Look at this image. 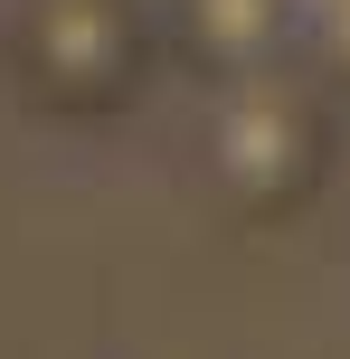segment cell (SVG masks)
<instances>
[{"mask_svg": "<svg viewBox=\"0 0 350 359\" xmlns=\"http://www.w3.org/2000/svg\"><path fill=\"white\" fill-rule=\"evenodd\" d=\"M332 142H341V95L313 67H256L199 95V180L227 198L237 217H294L303 198L332 180Z\"/></svg>", "mask_w": 350, "mask_h": 359, "instance_id": "1", "label": "cell"}, {"mask_svg": "<svg viewBox=\"0 0 350 359\" xmlns=\"http://www.w3.org/2000/svg\"><path fill=\"white\" fill-rule=\"evenodd\" d=\"M170 48L152 0H10L0 19V67L38 114H123L152 86V57Z\"/></svg>", "mask_w": 350, "mask_h": 359, "instance_id": "2", "label": "cell"}, {"mask_svg": "<svg viewBox=\"0 0 350 359\" xmlns=\"http://www.w3.org/2000/svg\"><path fill=\"white\" fill-rule=\"evenodd\" d=\"M161 29H170V48H180L208 86H227V76L284 67L303 10L294 0H161Z\"/></svg>", "mask_w": 350, "mask_h": 359, "instance_id": "3", "label": "cell"}, {"mask_svg": "<svg viewBox=\"0 0 350 359\" xmlns=\"http://www.w3.org/2000/svg\"><path fill=\"white\" fill-rule=\"evenodd\" d=\"M303 67L350 104V0H322V10H313V29H303Z\"/></svg>", "mask_w": 350, "mask_h": 359, "instance_id": "4", "label": "cell"}]
</instances>
